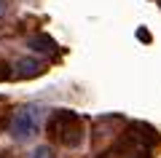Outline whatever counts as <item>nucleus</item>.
<instances>
[{
  "mask_svg": "<svg viewBox=\"0 0 161 158\" xmlns=\"http://www.w3.org/2000/svg\"><path fill=\"white\" fill-rule=\"evenodd\" d=\"M38 121H40V113L35 107H27V110H22V113H16V118H14V137L27 139L30 134H35Z\"/></svg>",
  "mask_w": 161,
  "mask_h": 158,
  "instance_id": "1",
  "label": "nucleus"
}]
</instances>
